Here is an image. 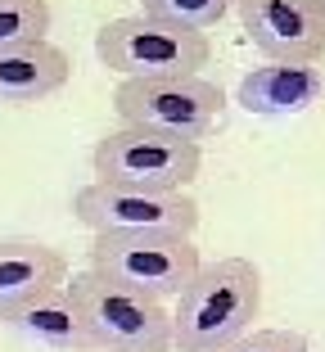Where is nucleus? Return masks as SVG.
Wrapping results in <instances>:
<instances>
[{"label":"nucleus","mask_w":325,"mask_h":352,"mask_svg":"<svg viewBox=\"0 0 325 352\" xmlns=\"http://www.w3.org/2000/svg\"><path fill=\"white\" fill-rule=\"evenodd\" d=\"M0 321L10 325V330H19L23 339H32L36 348H50V352H95V343H91V334H86V321H82V311H77L73 294H68V285L45 289V294H36V298L19 302V307H10Z\"/></svg>","instance_id":"nucleus-10"},{"label":"nucleus","mask_w":325,"mask_h":352,"mask_svg":"<svg viewBox=\"0 0 325 352\" xmlns=\"http://www.w3.org/2000/svg\"><path fill=\"white\" fill-rule=\"evenodd\" d=\"M95 54L104 68L122 77H186L208 68L212 45L208 32L136 14V19H113L95 32Z\"/></svg>","instance_id":"nucleus-5"},{"label":"nucleus","mask_w":325,"mask_h":352,"mask_svg":"<svg viewBox=\"0 0 325 352\" xmlns=\"http://www.w3.org/2000/svg\"><path fill=\"white\" fill-rule=\"evenodd\" d=\"M91 271L104 280L136 289L145 298H177L199 271V249L190 235H163V230H104L91 244Z\"/></svg>","instance_id":"nucleus-3"},{"label":"nucleus","mask_w":325,"mask_h":352,"mask_svg":"<svg viewBox=\"0 0 325 352\" xmlns=\"http://www.w3.org/2000/svg\"><path fill=\"white\" fill-rule=\"evenodd\" d=\"M321 91H325V73L316 63H262L240 82L235 100H240L244 113L289 118V113L312 109L321 100Z\"/></svg>","instance_id":"nucleus-9"},{"label":"nucleus","mask_w":325,"mask_h":352,"mask_svg":"<svg viewBox=\"0 0 325 352\" xmlns=\"http://www.w3.org/2000/svg\"><path fill=\"white\" fill-rule=\"evenodd\" d=\"M212 352H312L298 330H244L240 339L221 343Z\"/></svg>","instance_id":"nucleus-15"},{"label":"nucleus","mask_w":325,"mask_h":352,"mask_svg":"<svg viewBox=\"0 0 325 352\" xmlns=\"http://www.w3.org/2000/svg\"><path fill=\"white\" fill-rule=\"evenodd\" d=\"M316 10H321V19H325V0H316Z\"/></svg>","instance_id":"nucleus-16"},{"label":"nucleus","mask_w":325,"mask_h":352,"mask_svg":"<svg viewBox=\"0 0 325 352\" xmlns=\"http://www.w3.org/2000/svg\"><path fill=\"white\" fill-rule=\"evenodd\" d=\"M50 0H0V50L27 41H45Z\"/></svg>","instance_id":"nucleus-13"},{"label":"nucleus","mask_w":325,"mask_h":352,"mask_svg":"<svg viewBox=\"0 0 325 352\" xmlns=\"http://www.w3.org/2000/svg\"><path fill=\"white\" fill-rule=\"evenodd\" d=\"M226 10H231V0H145L149 19L177 23V28H190V32L217 28L226 19Z\"/></svg>","instance_id":"nucleus-14"},{"label":"nucleus","mask_w":325,"mask_h":352,"mask_svg":"<svg viewBox=\"0 0 325 352\" xmlns=\"http://www.w3.org/2000/svg\"><path fill=\"white\" fill-rule=\"evenodd\" d=\"M91 163H95V176L109 181V186L177 195V190H186L199 176L203 149H199V140H177V135L122 126V131H109L95 145Z\"/></svg>","instance_id":"nucleus-6"},{"label":"nucleus","mask_w":325,"mask_h":352,"mask_svg":"<svg viewBox=\"0 0 325 352\" xmlns=\"http://www.w3.org/2000/svg\"><path fill=\"white\" fill-rule=\"evenodd\" d=\"M68 285V258L36 239H0V316L45 289Z\"/></svg>","instance_id":"nucleus-12"},{"label":"nucleus","mask_w":325,"mask_h":352,"mask_svg":"<svg viewBox=\"0 0 325 352\" xmlns=\"http://www.w3.org/2000/svg\"><path fill=\"white\" fill-rule=\"evenodd\" d=\"M73 212L82 226L95 235L104 230H163V235H194L199 226V204L177 190V195H158V190H131V186H109L91 181L73 195Z\"/></svg>","instance_id":"nucleus-7"},{"label":"nucleus","mask_w":325,"mask_h":352,"mask_svg":"<svg viewBox=\"0 0 325 352\" xmlns=\"http://www.w3.org/2000/svg\"><path fill=\"white\" fill-rule=\"evenodd\" d=\"M68 294L82 311L95 352H172V316L158 298L122 289L91 267L68 280Z\"/></svg>","instance_id":"nucleus-2"},{"label":"nucleus","mask_w":325,"mask_h":352,"mask_svg":"<svg viewBox=\"0 0 325 352\" xmlns=\"http://www.w3.org/2000/svg\"><path fill=\"white\" fill-rule=\"evenodd\" d=\"M262 311V271L249 258H221L190 276L172 311V348L212 352L253 330Z\"/></svg>","instance_id":"nucleus-1"},{"label":"nucleus","mask_w":325,"mask_h":352,"mask_svg":"<svg viewBox=\"0 0 325 352\" xmlns=\"http://www.w3.org/2000/svg\"><path fill=\"white\" fill-rule=\"evenodd\" d=\"M244 36L267 63H316L325 54V19L316 0H235Z\"/></svg>","instance_id":"nucleus-8"},{"label":"nucleus","mask_w":325,"mask_h":352,"mask_svg":"<svg viewBox=\"0 0 325 352\" xmlns=\"http://www.w3.org/2000/svg\"><path fill=\"white\" fill-rule=\"evenodd\" d=\"M113 109L122 126L177 135V140H203L221 122L226 95L217 82L199 73L186 77H122L113 91Z\"/></svg>","instance_id":"nucleus-4"},{"label":"nucleus","mask_w":325,"mask_h":352,"mask_svg":"<svg viewBox=\"0 0 325 352\" xmlns=\"http://www.w3.org/2000/svg\"><path fill=\"white\" fill-rule=\"evenodd\" d=\"M73 77V63L59 45L27 41L0 50V104H36L63 91Z\"/></svg>","instance_id":"nucleus-11"}]
</instances>
